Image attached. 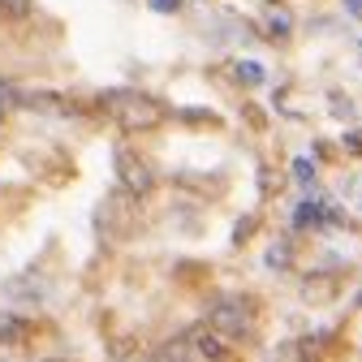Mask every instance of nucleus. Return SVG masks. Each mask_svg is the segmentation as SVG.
Masks as SVG:
<instances>
[{
  "label": "nucleus",
  "mask_w": 362,
  "mask_h": 362,
  "mask_svg": "<svg viewBox=\"0 0 362 362\" xmlns=\"http://www.w3.org/2000/svg\"><path fill=\"white\" fill-rule=\"evenodd\" d=\"M358 302H362V298H358Z\"/></svg>",
  "instance_id": "14"
},
{
  "label": "nucleus",
  "mask_w": 362,
  "mask_h": 362,
  "mask_svg": "<svg viewBox=\"0 0 362 362\" xmlns=\"http://www.w3.org/2000/svg\"><path fill=\"white\" fill-rule=\"evenodd\" d=\"M267 263H272V267H285V263H289V246H272V250H267Z\"/></svg>",
  "instance_id": "10"
},
{
  "label": "nucleus",
  "mask_w": 362,
  "mask_h": 362,
  "mask_svg": "<svg viewBox=\"0 0 362 362\" xmlns=\"http://www.w3.org/2000/svg\"><path fill=\"white\" fill-rule=\"evenodd\" d=\"M267 35H272V39H285V35H289V13L272 9V13H267Z\"/></svg>",
  "instance_id": "7"
},
{
  "label": "nucleus",
  "mask_w": 362,
  "mask_h": 362,
  "mask_svg": "<svg viewBox=\"0 0 362 362\" xmlns=\"http://www.w3.org/2000/svg\"><path fill=\"white\" fill-rule=\"evenodd\" d=\"M0 5H5L13 18H26V13H30V0H0Z\"/></svg>",
  "instance_id": "11"
},
{
  "label": "nucleus",
  "mask_w": 362,
  "mask_h": 362,
  "mask_svg": "<svg viewBox=\"0 0 362 362\" xmlns=\"http://www.w3.org/2000/svg\"><path fill=\"white\" fill-rule=\"evenodd\" d=\"M293 177H298L302 186H306V181L315 177V164H310V160H293Z\"/></svg>",
  "instance_id": "9"
},
{
  "label": "nucleus",
  "mask_w": 362,
  "mask_h": 362,
  "mask_svg": "<svg viewBox=\"0 0 362 362\" xmlns=\"http://www.w3.org/2000/svg\"><path fill=\"white\" fill-rule=\"evenodd\" d=\"M238 78H242V82H263V69H259L255 61H242V65H238Z\"/></svg>",
  "instance_id": "8"
},
{
  "label": "nucleus",
  "mask_w": 362,
  "mask_h": 362,
  "mask_svg": "<svg viewBox=\"0 0 362 362\" xmlns=\"http://www.w3.org/2000/svg\"><path fill=\"white\" fill-rule=\"evenodd\" d=\"M48 362H57V358H48Z\"/></svg>",
  "instance_id": "13"
},
{
  "label": "nucleus",
  "mask_w": 362,
  "mask_h": 362,
  "mask_svg": "<svg viewBox=\"0 0 362 362\" xmlns=\"http://www.w3.org/2000/svg\"><path fill=\"white\" fill-rule=\"evenodd\" d=\"M345 5H349V13H362V0H345Z\"/></svg>",
  "instance_id": "12"
},
{
  "label": "nucleus",
  "mask_w": 362,
  "mask_h": 362,
  "mask_svg": "<svg viewBox=\"0 0 362 362\" xmlns=\"http://www.w3.org/2000/svg\"><path fill=\"white\" fill-rule=\"evenodd\" d=\"M104 112L121 129H129V134L156 129L164 121V104L156 95H147V90H108V95H104Z\"/></svg>",
  "instance_id": "1"
},
{
  "label": "nucleus",
  "mask_w": 362,
  "mask_h": 362,
  "mask_svg": "<svg viewBox=\"0 0 362 362\" xmlns=\"http://www.w3.org/2000/svg\"><path fill=\"white\" fill-rule=\"evenodd\" d=\"M117 177H121V190H129L134 199H147V194L156 190L151 164H147L139 151H129V147H117Z\"/></svg>",
  "instance_id": "3"
},
{
  "label": "nucleus",
  "mask_w": 362,
  "mask_h": 362,
  "mask_svg": "<svg viewBox=\"0 0 362 362\" xmlns=\"http://www.w3.org/2000/svg\"><path fill=\"white\" fill-rule=\"evenodd\" d=\"M207 328L224 341H250L259 328V306L246 293H229V298H216L207 306Z\"/></svg>",
  "instance_id": "2"
},
{
  "label": "nucleus",
  "mask_w": 362,
  "mask_h": 362,
  "mask_svg": "<svg viewBox=\"0 0 362 362\" xmlns=\"http://www.w3.org/2000/svg\"><path fill=\"white\" fill-rule=\"evenodd\" d=\"M324 220H337V211H328L320 199H315V203H302V207H298V216H293L298 229H320Z\"/></svg>",
  "instance_id": "5"
},
{
  "label": "nucleus",
  "mask_w": 362,
  "mask_h": 362,
  "mask_svg": "<svg viewBox=\"0 0 362 362\" xmlns=\"http://www.w3.org/2000/svg\"><path fill=\"white\" fill-rule=\"evenodd\" d=\"M100 233H108V238H125L129 229H134V194L129 190H117V194H108L104 203H100Z\"/></svg>",
  "instance_id": "4"
},
{
  "label": "nucleus",
  "mask_w": 362,
  "mask_h": 362,
  "mask_svg": "<svg viewBox=\"0 0 362 362\" xmlns=\"http://www.w3.org/2000/svg\"><path fill=\"white\" fill-rule=\"evenodd\" d=\"M147 362H194V354H190V341H164Z\"/></svg>",
  "instance_id": "6"
}]
</instances>
